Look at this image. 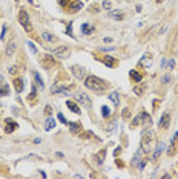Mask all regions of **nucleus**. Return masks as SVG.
Instances as JSON below:
<instances>
[{"label":"nucleus","instance_id":"1","mask_svg":"<svg viewBox=\"0 0 178 179\" xmlns=\"http://www.w3.org/2000/svg\"><path fill=\"white\" fill-rule=\"evenodd\" d=\"M85 86L89 90H94V92H103L108 87V83L103 81L101 78L95 77V75H89L85 78Z\"/></svg>","mask_w":178,"mask_h":179},{"label":"nucleus","instance_id":"2","mask_svg":"<svg viewBox=\"0 0 178 179\" xmlns=\"http://www.w3.org/2000/svg\"><path fill=\"white\" fill-rule=\"evenodd\" d=\"M19 22L25 28V31H28V32L32 31V25L29 22V16H28V12H26L25 9H20L19 11Z\"/></svg>","mask_w":178,"mask_h":179},{"label":"nucleus","instance_id":"3","mask_svg":"<svg viewBox=\"0 0 178 179\" xmlns=\"http://www.w3.org/2000/svg\"><path fill=\"white\" fill-rule=\"evenodd\" d=\"M141 152L143 153H150V149H152V136L146 133V130L143 132V138H141Z\"/></svg>","mask_w":178,"mask_h":179},{"label":"nucleus","instance_id":"4","mask_svg":"<svg viewBox=\"0 0 178 179\" xmlns=\"http://www.w3.org/2000/svg\"><path fill=\"white\" fill-rule=\"evenodd\" d=\"M52 55L54 57H58V58H68L71 55V48L69 46H58V48H56L52 51Z\"/></svg>","mask_w":178,"mask_h":179},{"label":"nucleus","instance_id":"5","mask_svg":"<svg viewBox=\"0 0 178 179\" xmlns=\"http://www.w3.org/2000/svg\"><path fill=\"white\" fill-rule=\"evenodd\" d=\"M71 72H72V75L77 80H85L86 78V69L83 68V66H80V64L71 66Z\"/></svg>","mask_w":178,"mask_h":179},{"label":"nucleus","instance_id":"6","mask_svg":"<svg viewBox=\"0 0 178 179\" xmlns=\"http://www.w3.org/2000/svg\"><path fill=\"white\" fill-rule=\"evenodd\" d=\"M54 66H56V58H54V55H43L42 57V68L43 69L49 70Z\"/></svg>","mask_w":178,"mask_h":179},{"label":"nucleus","instance_id":"7","mask_svg":"<svg viewBox=\"0 0 178 179\" xmlns=\"http://www.w3.org/2000/svg\"><path fill=\"white\" fill-rule=\"evenodd\" d=\"M158 125H160V129H169V125H170V113L169 112H164V113L161 115Z\"/></svg>","mask_w":178,"mask_h":179},{"label":"nucleus","instance_id":"8","mask_svg":"<svg viewBox=\"0 0 178 179\" xmlns=\"http://www.w3.org/2000/svg\"><path fill=\"white\" fill-rule=\"evenodd\" d=\"M75 98L78 99V103H81L85 106V107H88V109H91V99L88 98V95H85L83 92H78L77 95H75Z\"/></svg>","mask_w":178,"mask_h":179},{"label":"nucleus","instance_id":"9","mask_svg":"<svg viewBox=\"0 0 178 179\" xmlns=\"http://www.w3.org/2000/svg\"><path fill=\"white\" fill-rule=\"evenodd\" d=\"M52 92L54 94H57V95H69V89H65V87H60V84H56V86H52Z\"/></svg>","mask_w":178,"mask_h":179},{"label":"nucleus","instance_id":"10","mask_svg":"<svg viewBox=\"0 0 178 179\" xmlns=\"http://www.w3.org/2000/svg\"><path fill=\"white\" fill-rule=\"evenodd\" d=\"M23 87H25L23 80H22V78H16V80H14V89H16L17 94H22V92H23Z\"/></svg>","mask_w":178,"mask_h":179},{"label":"nucleus","instance_id":"11","mask_svg":"<svg viewBox=\"0 0 178 179\" xmlns=\"http://www.w3.org/2000/svg\"><path fill=\"white\" fill-rule=\"evenodd\" d=\"M14 52H16V42H14V40H11V42L6 44V55L12 57V55H14Z\"/></svg>","mask_w":178,"mask_h":179},{"label":"nucleus","instance_id":"12","mask_svg":"<svg viewBox=\"0 0 178 179\" xmlns=\"http://www.w3.org/2000/svg\"><path fill=\"white\" fill-rule=\"evenodd\" d=\"M81 8H83V3H81V2H72L69 5V12H77Z\"/></svg>","mask_w":178,"mask_h":179},{"label":"nucleus","instance_id":"13","mask_svg":"<svg viewBox=\"0 0 178 179\" xmlns=\"http://www.w3.org/2000/svg\"><path fill=\"white\" fill-rule=\"evenodd\" d=\"M14 129H17V124L12 123L11 119H6V127H5V132H6V133H11Z\"/></svg>","mask_w":178,"mask_h":179},{"label":"nucleus","instance_id":"14","mask_svg":"<svg viewBox=\"0 0 178 179\" xmlns=\"http://www.w3.org/2000/svg\"><path fill=\"white\" fill-rule=\"evenodd\" d=\"M66 106H68V107H69L72 112H74V113H77V115H80V107H78V106L77 104H75L74 101H66Z\"/></svg>","mask_w":178,"mask_h":179},{"label":"nucleus","instance_id":"15","mask_svg":"<svg viewBox=\"0 0 178 179\" xmlns=\"http://www.w3.org/2000/svg\"><path fill=\"white\" fill-rule=\"evenodd\" d=\"M54 127H56V121H54V118L49 116V118H48L46 121H45V129L49 132V130H52Z\"/></svg>","mask_w":178,"mask_h":179},{"label":"nucleus","instance_id":"16","mask_svg":"<svg viewBox=\"0 0 178 179\" xmlns=\"http://www.w3.org/2000/svg\"><path fill=\"white\" fill-rule=\"evenodd\" d=\"M145 90H146V84L145 83H141L140 86H135V87H134V92H135L137 95H143V94H145Z\"/></svg>","mask_w":178,"mask_h":179},{"label":"nucleus","instance_id":"17","mask_svg":"<svg viewBox=\"0 0 178 179\" xmlns=\"http://www.w3.org/2000/svg\"><path fill=\"white\" fill-rule=\"evenodd\" d=\"M129 75H131V78L134 80L135 83H141V75L137 70H131V72H129Z\"/></svg>","mask_w":178,"mask_h":179},{"label":"nucleus","instance_id":"18","mask_svg":"<svg viewBox=\"0 0 178 179\" xmlns=\"http://www.w3.org/2000/svg\"><path fill=\"white\" fill-rule=\"evenodd\" d=\"M103 63L108 66V68H114V66H115V60H114L112 57H109V55H108V57H105V58H103Z\"/></svg>","mask_w":178,"mask_h":179},{"label":"nucleus","instance_id":"19","mask_svg":"<svg viewBox=\"0 0 178 179\" xmlns=\"http://www.w3.org/2000/svg\"><path fill=\"white\" fill-rule=\"evenodd\" d=\"M92 31H94V29H92V26H89L88 23H85L83 26H81V32H83V34H86V35H89Z\"/></svg>","mask_w":178,"mask_h":179},{"label":"nucleus","instance_id":"20","mask_svg":"<svg viewBox=\"0 0 178 179\" xmlns=\"http://www.w3.org/2000/svg\"><path fill=\"white\" fill-rule=\"evenodd\" d=\"M109 99H111V101L115 104V106H118V94H117V92H114V94H111V95H109Z\"/></svg>","mask_w":178,"mask_h":179},{"label":"nucleus","instance_id":"21","mask_svg":"<svg viewBox=\"0 0 178 179\" xmlns=\"http://www.w3.org/2000/svg\"><path fill=\"white\" fill-rule=\"evenodd\" d=\"M69 129L72 133H78V130H80V124H75V123H69Z\"/></svg>","mask_w":178,"mask_h":179},{"label":"nucleus","instance_id":"22","mask_svg":"<svg viewBox=\"0 0 178 179\" xmlns=\"http://www.w3.org/2000/svg\"><path fill=\"white\" fill-rule=\"evenodd\" d=\"M34 78H36V81H37V84L40 86V89H43V87H45V84H43V80L40 78V75L37 74V72H34Z\"/></svg>","mask_w":178,"mask_h":179},{"label":"nucleus","instance_id":"23","mask_svg":"<svg viewBox=\"0 0 178 179\" xmlns=\"http://www.w3.org/2000/svg\"><path fill=\"white\" fill-rule=\"evenodd\" d=\"M109 113H111V110H109L108 106H101V115H103V118H108Z\"/></svg>","mask_w":178,"mask_h":179},{"label":"nucleus","instance_id":"24","mask_svg":"<svg viewBox=\"0 0 178 179\" xmlns=\"http://www.w3.org/2000/svg\"><path fill=\"white\" fill-rule=\"evenodd\" d=\"M164 149V145L163 144H160L158 145V149H157V152H155V155H154V159H158V156H160V153H161V150Z\"/></svg>","mask_w":178,"mask_h":179},{"label":"nucleus","instance_id":"25","mask_svg":"<svg viewBox=\"0 0 178 179\" xmlns=\"http://www.w3.org/2000/svg\"><path fill=\"white\" fill-rule=\"evenodd\" d=\"M26 44L29 46V49H31V52H32V54H37V48H36V44H34L32 42H28Z\"/></svg>","mask_w":178,"mask_h":179},{"label":"nucleus","instance_id":"26","mask_svg":"<svg viewBox=\"0 0 178 179\" xmlns=\"http://www.w3.org/2000/svg\"><path fill=\"white\" fill-rule=\"evenodd\" d=\"M9 94V89H8V86H5L3 89H0V97H3V95H8Z\"/></svg>","mask_w":178,"mask_h":179},{"label":"nucleus","instance_id":"27","mask_svg":"<svg viewBox=\"0 0 178 179\" xmlns=\"http://www.w3.org/2000/svg\"><path fill=\"white\" fill-rule=\"evenodd\" d=\"M149 55H145L143 57V60H141V64H145V66H149Z\"/></svg>","mask_w":178,"mask_h":179},{"label":"nucleus","instance_id":"28","mask_svg":"<svg viewBox=\"0 0 178 179\" xmlns=\"http://www.w3.org/2000/svg\"><path fill=\"white\" fill-rule=\"evenodd\" d=\"M57 116H58V119H60V121L63 123V124H69V123H68V119H66V118L63 116V113H58Z\"/></svg>","mask_w":178,"mask_h":179},{"label":"nucleus","instance_id":"29","mask_svg":"<svg viewBox=\"0 0 178 179\" xmlns=\"http://www.w3.org/2000/svg\"><path fill=\"white\" fill-rule=\"evenodd\" d=\"M111 17H114L115 20H123V14H114V12H111V14H109Z\"/></svg>","mask_w":178,"mask_h":179},{"label":"nucleus","instance_id":"30","mask_svg":"<svg viewBox=\"0 0 178 179\" xmlns=\"http://www.w3.org/2000/svg\"><path fill=\"white\" fill-rule=\"evenodd\" d=\"M111 6H112L111 2H103V8L105 9H111Z\"/></svg>","mask_w":178,"mask_h":179},{"label":"nucleus","instance_id":"31","mask_svg":"<svg viewBox=\"0 0 178 179\" xmlns=\"http://www.w3.org/2000/svg\"><path fill=\"white\" fill-rule=\"evenodd\" d=\"M43 38H45V40H48V42H51V40H52V37H51L49 34H48V32H43Z\"/></svg>","mask_w":178,"mask_h":179},{"label":"nucleus","instance_id":"32","mask_svg":"<svg viewBox=\"0 0 178 179\" xmlns=\"http://www.w3.org/2000/svg\"><path fill=\"white\" fill-rule=\"evenodd\" d=\"M68 34H69L71 37H74V34H72V23H69V26H68Z\"/></svg>","mask_w":178,"mask_h":179},{"label":"nucleus","instance_id":"33","mask_svg":"<svg viewBox=\"0 0 178 179\" xmlns=\"http://www.w3.org/2000/svg\"><path fill=\"white\" fill-rule=\"evenodd\" d=\"M169 81H170V77L169 75H164L163 77V83H169Z\"/></svg>","mask_w":178,"mask_h":179},{"label":"nucleus","instance_id":"34","mask_svg":"<svg viewBox=\"0 0 178 179\" xmlns=\"http://www.w3.org/2000/svg\"><path fill=\"white\" fill-rule=\"evenodd\" d=\"M17 70V68H16V66H12V68H9V74L11 75H14V72Z\"/></svg>","mask_w":178,"mask_h":179},{"label":"nucleus","instance_id":"35","mask_svg":"<svg viewBox=\"0 0 178 179\" xmlns=\"http://www.w3.org/2000/svg\"><path fill=\"white\" fill-rule=\"evenodd\" d=\"M45 112H46V115H51V106H46Z\"/></svg>","mask_w":178,"mask_h":179},{"label":"nucleus","instance_id":"36","mask_svg":"<svg viewBox=\"0 0 178 179\" xmlns=\"http://www.w3.org/2000/svg\"><path fill=\"white\" fill-rule=\"evenodd\" d=\"M145 165H146V161H141V162H140V165H138V168H140V170H143V167H145Z\"/></svg>","mask_w":178,"mask_h":179},{"label":"nucleus","instance_id":"37","mask_svg":"<svg viewBox=\"0 0 178 179\" xmlns=\"http://www.w3.org/2000/svg\"><path fill=\"white\" fill-rule=\"evenodd\" d=\"M5 32H6V28H5V26H3V29H2V35H0V38H5Z\"/></svg>","mask_w":178,"mask_h":179},{"label":"nucleus","instance_id":"38","mask_svg":"<svg viewBox=\"0 0 178 179\" xmlns=\"http://www.w3.org/2000/svg\"><path fill=\"white\" fill-rule=\"evenodd\" d=\"M31 98H36V87H32V92H31Z\"/></svg>","mask_w":178,"mask_h":179},{"label":"nucleus","instance_id":"39","mask_svg":"<svg viewBox=\"0 0 178 179\" xmlns=\"http://www.w3.org/2000/svg\"><path fill=\"white\" fill-rule=\"evenodd\" d=\"M175 66V63H174V60H170V63H169V69H172Z\"/></svg>","mask_w":178,"mask_h":179},{"label":"nucleus","instance_id":"40","mask_svg":"<svg viewBox=\"0 0 178 179\" xmlns=\"http://www.w3.org/2000/svg\"><path fill=\"white\" fill-rule=\"evenodd\" d=\"M105 42H106V43H111V42H112V38H111V37H106V38H105Z\"/></svg>","mask_w":178,"mask_h":179},{"label":"nucleus","instance_id":"41","mask_svg":"<svg viewBox=\"0 0 178 179\" xmlns=\"http://www.w3.org/2000/svg\"><path fill=\"white\" fill-rule=\"evenodd\" d=\"M161 68H166V60H161Z\"/></svg>","mask_w":178,"mask_h":179},{"label":"nucleus","instance_id":"42","mask_svg":"<svg viewBox=\"0 0 178 179\" xmlns=\"http://www.w3.org/2000/svg\"><path fill=\"white\" fill-rule=\"evenodd\" d=\"M34 142H36V144H40V142H42V139H38V138H36V139H34Z\"/></svg>","mask_w":178,"mask_h":179},{"label":"nucleus","instance_id":"43","mask_svg":"<svg viewBox=\"0 0 178 179\" xmlns=\"http://www.w3.org/2000/svg\"><path fill=\"white\" fill-rule=\"evenodd\" d=\"M28 2H29V3H34V0H28Z\"/></svg>","mask_w":178,"mask_h":179},{"label":"nucleus","instance_id":"44","mask_svg":"<svg viewBox=\"0 0 178 179\" xmlns=\"http://www.w3.org/2000/svg\"><path fill=\"white\" fill-rule=\"evenodd\" d=\"M175 44H178V37H177V42H175Z\"/></svg>","mask_w":178,"mask_h":179},{"label":"nucleus","instance_id":"45","mask_svg":"<svg viewBox=\"0 0 178 179\" xmlns=\"http://www.w3.org/2000/svg\"><path fill=\"white\" fill-rule=\"evenodd\" d=\"M157 2H161V0H157Z\"/></svg>","mask_w":178,"mask_h":179},{"label":"nucleus","instance_id":"46","mask_svg":"<svg viewBox=\"0 0 178 179\" xmlns=\"http://www.w3.org/2000/svg\"><path fill=\"white\" fill-rule=\"evenodd\" d=\"M16 2H19V0H16Z\"/></svg>","mask_w":178,"mask_h":179}]
</instances>
